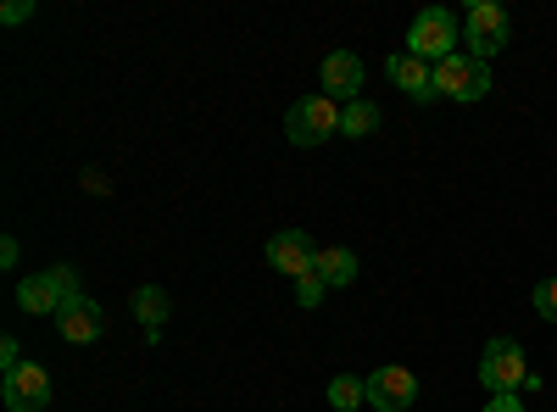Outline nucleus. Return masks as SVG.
Returning <instances> with one entry per match:
<instances>
[{
  "label": "nucleus",
  "instance_id": "f257e3e1",
  "mask_svg": "<svg viewBox=\"0 0 557 412\" xmlns=\"http://www.w3.org/2000/svg\"><path fill=\"white\" fill-rule=\"evenodd\" d=\"M407 51L418 57V62H446V57H457V17L451 12H441V7H430V12H418L412 17V28H407Z\"/></svg>",
  "mask_w": 557,
  "mask_h": 412
},
{
  "label": "nucleus",
  "instance_id": "f03ea898",
  "mask_svg": "<svg viewBox=\"0 0 557 412\" xmlns=\"http://www.w3.org/2000/svg\"><path fill=\"white\" fill-rule=\"evenodd\" d=\"M285 134H290V146H323L330 134H341V107L330 96H301L285 112Z\"/></svg>",
  "mask_w": 557,
  "mask_h": 412
},
{
  "label": "nucleus",
  "instance_id": "7ed1b4c3",
  "mask_svg": "<svg viewBox=\"0 0 557 412\" xmlns=\"http://www.w3.org/2000/svg\"><path fill=\"white\" fill-rule=\"evenodd\" d=\"M435 89H441V96H451V101H485L491 96V62L457 51V57L435 62Z\"/></svg>",
  "mask_w": 557,
  "mask_h": 412
},
{
  "label": "nucleus",
  "instance_id": "20e7f679",
  "mask_svg": "<svg viewBox=\"0 0 557 412\" xmlns=\"http://www.w3.org/2000/svg\"><path fill=\"white\" fill-rule=\"evenodd\" d=\"M480 385L491 396H519L530 385V369H524V351L513 340H491L480 351Z\"/></svg>",
  "mask_w": 557,
  "mask_h": 412
},
{
  "label": "nucleus",
  "instance_id": "39448f33",
  "mask_svg": "<svg viewBox=\"0 0 557 412\" xmlns=\"http://www.w3.org/2000/svg\"><path fill=\"white\" fill-rule=\"evenodd\" d=\"M507 34H513V23H507V12L496 7V0H474L469 17H462V39H469V57L491 62L496 51H507Z\"/></svg>",
  "mask_w": 557,
  "mask_h": 412
},
{
  "label": "nucleus",
  "instance_id": "423d86ee",
  "mask_svg": "<svg viewBox=\"0 0 557 412\" xmlns=\"http://www.w3.org/2000/svg\"><path fill=\"white\" fill-rule=\"evenodd\" d=\"M7 407L12 412H45L51 407V374L39 362H23V369L7 374Z\"/></svg>",
  "mask_w": 557,
  "mask_h": 412
},
{
  "label": "nucleus",
  "instance_id": "0eeeda50",
  "mask_svg": "<svg viewBox=\"0 0 557 412\" xmlns=\"http://www.w3.org/2000/svg\"><path fill=\"white\" fill-rule=\"evenodd\" d=\"M412 401H418V379L407 369H374V374H368V407L407 412Z\"/></svg>",
  "mask_w": 557,
  "mask_h": 412
},
{
  "label": "nucleus",
  "instance_id": "6e6552de",
  "mask_svg": "<svg viewBox=\"0 0 557 412\" xmlns=\"http://www.w3.org/2000/svg\"><path fill=\"white\" fill-rule=\"evenodd\" d=\"M268 262L278 273H290V279H301V273H312V262H318V246L301 235V228H278V235L268 240Z\"/></svg>",
  "mask_w": 557,
  "mask_h": 412
},
{
  "label": "nucleus",
  "instance_id": "1a4fd4ad",
  "mask_svg": "<svg viewBox=\"0 0 557 412\" xmlns=\"http://www.w3.org/2000/svg\"><path fill=\"white\" fill-rule=\"evenodd\" d=\"M57 329H62V340H73V346H89V340H101V329H107V312L89 301V296H73L62 312H57Z\"/></svg>",
  "mask_w": 557,
  "mask_h": 412
},
{
  "label": "nucleus",
  "instance_id": "9d476101",
  "mask_svg": "<svg viewBox=\"0 0 557 412\" xmlns=\"http://www.w3.org/2000/svg\"><path fill=\"white\" fill-rule=\"evenodd\" d=\"M323 96H330L335 107H346V101H357V89H362V62L351 57V51H335V57H323Z\"/></svg>",
  "mask_w": 557,
  "mask_h": 412
},
{
  "label": "nucleus",
  "instance_id": "9b49d317",
  "mask_svg": "<svg viewBox=\"0 0 557 412\" xmlns=\"http://www.w3.org/2000/svg\"><path fill=\"white\" fill-rule=\"evenodd\" d=\"M385 73H391L396 89H407L412 101H430V96H435V67H430V62H418L412 51H396V57L385 62Z\"/></svg>",
  "mask_w": 557,
  "mask_h": 412
},
{
  "label": "nucleus",
  "instance_id": "f8f14e48",
  "mask_svg": "<svg viewBox=\"0 0 557 412\" xmlns=\"http://www.w3.org/2000/svg\"><path fill=\"white\" fill-rule=\"evenodd\" d=\"M17 307H23V312H34V317H57V312L67 307L62 285L51 279V267H45V273H34V279H23V285H17Z\"/></svg>",
  "mask_w": 557,
  "mask_h": 412
},
{
  "label": "nucleus",
  "instance_id": "ddd939ff",
  "mask_svg": "<svg viewBox=\"0 0 557 412\" xmlns=\"http://www.w3.org/2000/svg\"><path fill=\"white\" fill-rule=\"evenodd\" d=\"M312 273L330 290H341V285H351L357 279V257L346 251V246H330V251H318V262H312Z\"/></svg>",
  "mask_w": 557,
  "mask_h": 412
},
{
  "label": "nucleus",
  "instance_id": "4468645a",
  "mask_svg": "<svg viewBox=\"0 0 557 412\" xmlns=\"http://www.w3.org/2000/svg\"><path fill=\"white\" fill-rule=\"evenodd\" d=\"M168 312H173V301H168V290H162V285H146V290L134 296V317L146 324V335H157V329L168 324Z\"/></svg>",
  "mask_w": 557,
  "mask_h": 412
},
{
  "label": "nucleus",
  "instance_id": "2eb2a0df",
  "mask_svg": "<svg viewBox=\"0 0 557 412\" xmlns=\"http://www.w3.org/2000/svg\"><path fill=\"white\" fill-rule=\"evenodd\" d=\"M374 128H380V107H374V101L357 96V101L341 107V134H346V140H368Z\"/></svg>",
  "mask_w": 557,
  "mask_h": 412
},
{
  "label": "nucleus",
  "instance_id": "dca6fc26",
  "mask_svg": "<svg viewBox=\"0 0 557 412\" xmlns=\"http://www.w3.org/2000/svg\"><path fill=\"white\" fill-rule=\"evenodd\" d=\"M368 401V379H351V374H335L330 379V407L335 412H357Z\"/></svg>",
  "mask_w": 557,
  "mask_h": 412
},
{
  "label": "nucleus",
  "instance_id": "f3484780",
  "mask_svg": "<svg viewBox=\"0 0 557 412\" xmlns=\"http://www.w3.org/2000/svg\"><path fill=\"white\" fill-rule=\"evenodd\" d=\"M323 290H330V285H323L318 273H301V279H296V301H301V307H318Z\"/></svg>",
  "mask_w": 557,
  "mask_h": 412
},
{
  "label": "nucleus",
  "instance_id": "a211bd4d",
  "mask_svg": "<svg viewBox=\"0 0 557 412\" xmlns=\"http://www.w3.org/2000/svg\"><path fill=\"white\" fill-rule=\"evenodd\" d=\"M535 312L557 324V279H541V285H535Z\"/></svg>",
  "mask_w": 557,
  "mask_h": 412
},
{
  "label": "nucleus",
  "instance_id": "6ab92c4d",
  "mask_svg": "<svg viewBox=\"0 0 557 412\" xmlns=\"http://www.w3.org/2000/svg\"><path fill=\"white\" fill-rule=\"evenodd\" d=\"M51 279L62 285V296H67V301H73V296H84V290H78V267H67V262H57V267H51Z\"/></svg>",
  "mask_w": 557,
  "mask_h": 412
},
{
  "label": "nucleus",
  "instance_id": "aec40b11",
  "mask_svg": "<svg viewBox=\"0 0 557 412\" xmlns=\"http://www.w3.org/2000/svg\"><path fill=\"white\" fill-rule=\"evenodd\" d=\"M0 369H7V374H12V369H23V351H17V340H12V335L0 340Z\"/></svg>",
  "mask_w": 557,
  "mask_h": 412
},
{
  "label": "nucleus",
  "instance_id": "412c9836",
  "mask_svg": "<svg viewBox=\"0 0 557 412\" xmlns=\"http://www.w3.org/2000/svg\"><path fill=\"white\" fill-rule=\"evenodd\" d=\"M485 412H524V401H519V396H491Z\"/></svg>",
  "mask_w": 557,
  "mask_h": 412
},
{
  "label": "nucleus",
  "instance_id": "4be33fe9",
  "mask_svg": "<svg viewBox=\"0 0 557 412\" xmlns=\"http://www.w3.org/2000/svg\"><path fill=\"white\" fill-rule=\"evenodd\" d=\"M28 12H34V7H28V0H12V7H7V12H0V17H7V23H23Z\"/></svg>",
  "mask_w": 557,
  "mask_h": 412
}]
</instances>
